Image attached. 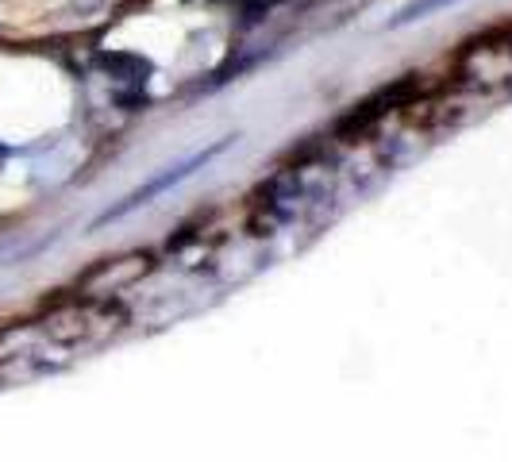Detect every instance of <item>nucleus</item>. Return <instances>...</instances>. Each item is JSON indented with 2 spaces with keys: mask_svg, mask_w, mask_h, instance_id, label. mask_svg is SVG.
<instances>
[{
  "mask_svg": "<svg viewBox=\"0 0 512 462\" xmlns=\"http://www.w3.org/2000/svg\"><path fill=\"white\" fill-rule=\"evenodd\" d=\"M228 147V139H220V143H212V147H205V151H197V154H189V158H181L178 166H166V174H158V178H151L147 185H139L135 193H131L128 201L120 208H108L104 212V220H112V216H124V212H131V208H139V205H147V201H154L158 193H166L170 185H178V181H185L197 166H208L216 154Z\"/></svg>",
  "mask_w": 512,
  "mask_h": 462,
  "instance_id": "1",
  "label": "nucleus"
},
{
  "mask_svg": "<svg viewBox=\"0 0 512 462\" xmlns=\"http://www.w3.org/2000/svg\"><path fill=\"white\" fill-rule=\"evenodd\" d=\"M451 4H459V0H412V4H405V8L389 20V27H409V24H416V20H428V16H436V12L451 8Z\"/></svg>",
  "mask_w": 512,
  "mask_h": 462,
  "instance_id": "2",
  "label": "nucleus"
}]
</instances>
